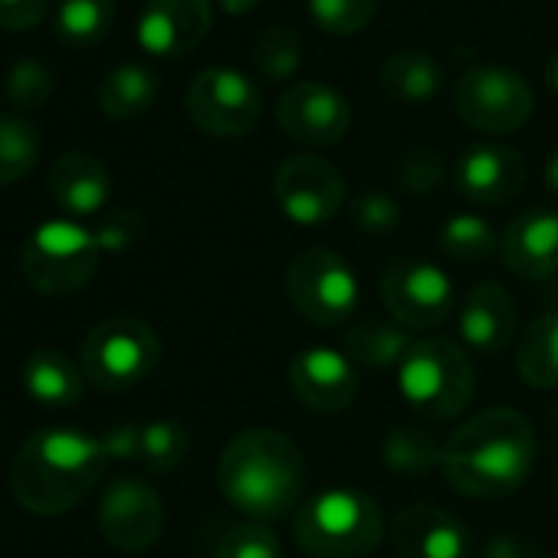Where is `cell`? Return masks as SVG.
Listing matches in <instances>:
<instances>
[{
  "label": "cell",
  "mask_w": 558,
  "mask_h": 558,
  "mask_svg": "<svg viewBox=\"0 0 558 558\" xmlns=\"http://www.w3.org/2000/svg\"><path fill=\"white\" fill-rule=\"evenodd\" d=\"M276 125L306 148H326L349 135L352 106L329 83H293L276 96Z\"/></svg>",
  "instance_id": "cell-14"
},
{
  "label": "cell",
  "mask_w": 558,
  "mask_h": 558,
  "mask_svg": "<svg viewBox=\"0 0 558 558\" xmlns=\"http://www.w3.org/2000/svg\"><path fill=\"white\" fill-rule=\"evenodd\" d=\"M293 535L310 558H372L385 538V515L375 496L332 486L300 502Z\"/></svg>",
  "instance_id": "cell-4"
},
{
  "label": "cell",
  "mask_w": 558,
  "mask_h": 558,
  "mask_svg": "<svg viewBox=\"0 0 558 558\" xmlns=\"http://www.w3.org/2000/svg\"><path fill=\"white\" fill-rule=\"evenodd\" d=\"M378 14V0H310V17L332 37L362 34Z\"/></svg>",
  "instance_id": "cell-35"
},
{
  "label": "cell",
  "mask_w": 558,
  "mask_h": 558,
  "mask_svg": "<svg viewBox=\"0 0 558 558\" xmlns=\"http://www.w3.org/2000/svg\"><path fill=\"white\" fill-rule=\"evenodd\" d=\"M214 558H283V548H279V538L272 529H266V522L250 519L230 525L220 535Z\"/></svg>",
  "instance_id": "cell-36"
},
{
  "label": "cell",
  "mask_w": 558,
  "mask_h": 558,
  "mask_svg": "<svg viewBox=\"0 0 558 558\" xmlns=\"http://www.w3.org/2000/svg\"><path fill=\"white\" fill-rule=\"evenodd\" d=\"M535 466V430L512 408H486L460 424L440 447L444 480L473 499L515 493Z\"/></svg>",
  "instance_id": "cell-1"
},
{
  "label": "cell",
  "mask_w": 558,
  "mask_h": 558,
  "mask_svg": "<svg viewBox=\"0 0 558 558\" xmlns=\"http://www.w3.org/2000/svg\"><path fill=\"white\" fill-rule=\"evenodd\" d=\"M24 391L47 408H76L86 395V375L83 365H76L66 352L44 345L27 355L21 368Z\"/></svg>",
  "instance_id": "cell-22"
},
{
  "label": "cell",
  "mask_w": 558,
  "mask_h": 558,
  "mask_svg": "<svg viewBox=\"0 0 558 558\" xmlns=\"http://www.w3.org/2000/svg\"><path fill=\"white\" fill-rule=\"evenodd\" d=\"M499 236L493 230V223L480 214H453L450 220H444L440 233H437V246L447 259L473 266L489 259L499 250Z\"/></svg>",
  "instance_id": "cell-28"
},
{
  "label": "cell",
  "mask_w": 558,
  "mask_h": 558,
  "mask_svg": "<svg viewBox=\"0 0 558 558\" xmlns=\"http://www.w3.org/2000/svg\"><path fill=\"white\" fill-rule=\"evenodd\" d=\"M515 303L499 283H476L457 313V329L463 345L483 355H499L515 336Z\"/></svg>",
  "instance_id": "cell-21"
},
{
  "label": "cell",
  "mask_w": 558,
  "mask_h": 558,
  "mask_svg": "<svg viewBox=\"0 0 558 558\" xmlns=\"http://www.w3.org/2000/svg\"><path fill=\"white\" fill-rule=\"evenodd\" d=\"M457 194L476 207H499L525 184V161L506 145H473L453 165Z\"/></svg>",
  "instance_id": "cell-18"
},
{
  "label": "cell",
  "mask_w": 558,
  "mask_h": 558,
  "mask_svg": "<svg viewBox=\"0 0 558 558\" xmlns=\"http://www.w3.org/2000/svg\"><path fill=\"white\" fill-rule=\"evenodd\" d=\"M214 24V0H145L135 37L145 53L181 60L194 53Z\"/></svg>",
  "instance_id": "cell-16"
},
{
  "label": "cell",
  "mask_w": 558,
  "mask_h": 558,
  "mask_svg": "<svg viewBox=\"0 0 558 558\" xmlns=\"http://www.w3.org/2000/svg\"><path fill=\"white\" fill-rule=\"evenodd\" d=\"M398 391L424 424L457 421L476 391L470 355L450 339H414L398 365Z\"/></svg>",
  "instance_id": "cell-5"
},
{
  "label": "cell",
  "mask_w": 558,
  "mask_h": 558,
  "mask_svg": "<svg viewBox=\"0 0 558 558\" xmlns=\"http://www.w3.org/2000/svg\"><path fill=\"white\" fill-rule=\"evenodd\" d=\"M44 151V138L34 122L21 116H0V187L24 181Z\"/></svg>",
  "instance_id": "cell-30"
},
{
  "label": "cell",
  "mask_w": 558,
  "mask_h": 558,
  "mask_svg": "<svg viewBox=\"0 0 558 558\" xmlns=\"http://www.w3.org/2000/svg\"><path fill=\"white\" fill-rule=\"evenodd\" d=\"M444 181H447V165L427 145H414L395 158V184L404 194H434Z\"/></svg>",
  "instance_id": "cell-34"
},
{
  "label": "cell",
  "mask_w": 558,
  "mask_h": 558,
  "mask_svg": "<svg viewBox=\"0 0 558 558\" xmlns=\"http://www.w3.org/2000/svg\"><path fill=\"white\" fill-rule=\"evenodd\" d=\"M545 300H548V303L555 306V313H558V272H555V276L548 279V290H545Z\"/></svg>",
  "instance_id": "cell-43"
},
{
  "label": "cell",
  "mask_w": 558,
  "mask_h": 558,
  "mask_svg": "<svg viewBox=\"0 0 558 558\" xmlns=\"http://www.w3.org/2000/svg\"><path fill=\"white\" fill-rule=\"evenodd\" d=\"M362 388L355 362L326 345L303 349L290 359V391L316 414H342L355 404Z\"/></svg>",
  "instance_id": "cell-15"
},
{
  "label": "cell",
  "mask_w": 558,
  "mask_h": 558,
  "mask_svg": "<svg viewBox=\"0 0 558 558\" xmlns=\"http://www.w3.org/2000/svg\"><path fill=\"white\" fill-rule=\"evenodd\" d=\"M99 440H102V450H106L109 460H135L138 457V444H142V427L125 421V424L109 427Z\"/></svg>",
  "instance_id": "cell-40"
},
{
  "label": "cell",
  "mask_w": 558,
  "mask_h": 558,
  "mask_svg": "<svg viewBox=\"0 0 558 558\" xmlns=\"http://www.w3.org/2000/svg\"><path fill=\"white\" fill-rule=\"evenodd\" d=\"M158 99V76L142 63H119L99 83V109L112 122L142 119Z\"/></svg>",
  "instance_id": "cell-25"
},
{
  "label": "cell",
  "mask_w": 558,
  "mask_h": 558,
  "mask_svg": "<svg viewBox=\"0 0 558 558\" xmlns=\"http://www.w3.org/2000/svg\"><path fill=\"white\" fill-rule=\"evenodd\" d=\"M4 96L17 112H37L50 102L53 96V73L44 60H17L8 70L4 80Z\"/></svg>",
  "instance_id": "cell-33"
},
{
  "label": "cell",
  "mask_w": 558,
  "mask_h": 558,
  "mask_svg": "<svg viewBox=\"0 0 558 558\" xmlns=\"http://www.w3.org/2000/svg\"><path fill=\"white\" fill-rule=\"evenodd\" d=\"M378 86L395 102L421 106V102L437 99V93L444 89V70L424 50H398L381 63Z\"/></svg>",
  "instance_id": "cell-24"
},
{
  "label": "cell",
  "mask_w": 558,
  "mask_h": 558,
  "mask_svg": "<svg viewBox=\"0 0 558 558\" xmlns=\"http://www.w3.org/2000/svg\"><path fill=\"white\" fill-rule=\"evenodd\" d=\"M391 542L398 558H470L473 538L466 525L434 506V502H411L395 515Z\"/></svg>",
  "instance_id": "cell-17"
},
{
  "label": "cell",
  "mask_w": 558,
  "mask_h": 558,
  "mask_svg": "<svg viewBox=\"0 0 558 558\" xmlns=\"http://www.w3.org/2000/svg\"><path fill=\"white\" fill-rule=\"evenodd\" d=\"M515 372L532 388H558V313L538 316L515 345Z\"/></svg>",
  "instance_id": "cell-26"
},
{
  "label": "cell",
  "mask_w": 558,
  "mask_h": 558,
  "mask_svg": "<svg viewBox=\"0 0 558 558\" xmlns=\"http://www.w3.org/2000/svg\"><path fill=\"white\" fill-rule=\"evenodd\" d=\"M102 440L70 427H47L27 437L11 463V493L27 512L63 515L76 509L106 476Z\"/></svg>",
  "instance_id": "cell-3"
},
{
  "label": "cell",
  "mask_w": 558,
  "mask_h": 558,
  "mask_svg": "<svg viewBox=\"0 0 558 558\" xmlns=\"http://www.w3.org/2000/svg\"><path fill=\"white\" fill-rule=\"evenodd\" d=\"M555 483H558V476H555Z\"/></svg>",
  "instance_id": "cell-45"
},
{
  "label": "cell",
  "mask_w": 558,
  "mask_h": 558,
  "mask_svg": "<svg viewBox=\"0 0 558 558\" xmlns=\"http://www.w3.org/2000/svg\"><path fill=\"white\" fill-rule=\"evenodd\" d=\"M283 290L290 306L319 329L345 326L359 310L355 269L326 246H306L290 259Z\"/></svg>",
  "instance_id": "cell-7"
},
{
  "label": "cell",
  "mask_w": 558,
  "mask_h": 558,
  "mask_svg": "<svg viewBox=\"0 0 558 558\" xmlns=\"http://www.w3.org/2000/svg\"><path fill=\"white\" fill-rule=\"evenodd\" d=\"M47 187L53 204L73 217H96L109 204L112 174L102 158L89 151H66L47 171Z\"/></svg>",
  "instance_id": "cell-20"
},
{
  "label": "cell",
  "mask_w": 558,
  "mask_h": 558,
  "mask_svg": "<svg viewBox=\"0 0 558 558\" xmlns=\"http://www.w3.org/2000/svg\"><path fill=\"white\" fill-rule=\"evenodd\" d=\"M303 37L290 27H266L253 44V70L266 83H287L303 66Z\"/></svg>",
  "instance_id": "cell-31"
},
{
  "label": "cell",
  "mask_w": 558,
  "mask_h": 558,
  "mask_svg": "<svg viewBox=\"0 0 558 558\" xmlns=\"http://www.w3.org/2000/svg\"><path fill=\"white\" fill-rule=\"evenodd\" d=\"M50 0H0V31L24 34L44 24Z\"/></svg>",
  "instance_id": "cell-39"
},
{
  "label": "cell",
  "mask_w": 558,
  "mask_h": 558,
  "mask_svg": "<svg viewBox=\"0 0 558 558\" xmlns=\"http://www.w3.org/2000/svg\"><path fill=\"white\" fill-rule=\"evenodd\" d=\"M272 194L287 220L300 227H319L336 220V214L345 207V178L329 158L303 151L276 168Z\"/></svg>",
  "instance_id": "cell-12"
},
{
  "label": "cell",
  "mask_w": 558,
  "mask_h": 558,
  "mask_svg": "<svg viewBox=\"0 0 558 558\" xmlns=\"http://www.w3.org/2000/svg\"><path fill=\"white\" fill-rule=\"evenodd\" d=\"M349 217H352V223L362 233L388 236V233H395L401 227V204L391 194H385V191H362L352 201Z\"/></svg>",
  "instance_id": "cell-37"
},
{
  "label": "cell",
  "mask_w": 558,
  "mask_h": 558,
  "mask_svg": "<svg viewBox=\"0 0 558 558\" xmlns=\"http://www.w3.org/2000/svg\"><path fill=\"white\" fill-rule=\"evenodd\" d=\"M99 253L93 230L73 220H47L24 240L21 272L37 293L66 300L96 276Z\"/></svg>",
  "instance_id": "cell-6"
},
{
  "label": "cell",
  "mask_w": 558,
  "mask_h": 558,
  "mask_svg": "<svg viewBox=\"0 0 558 558\" xmlns=\"http://www.w3.org/2000/svg\"><path fill=\"white\" fill-rule=\"evenodd\" d=\"M184 112L191 125L210 138H240L256 129L263 99L243 73L230 66H210L191 80L184 93Z\"/></svg>",
  "instance_id": "cell-11"
},
{
  "label": "cell",
  "mask_w": 558,
  "mask_h": 558,
  "mask_svg": "<svg viewBox=\"0 0 558 558\" xmlns=\"http://www.w3.org/2000/svg\"><path fill=\"white\" fill-rule=\"evenodd\" d=\"M99 532L119 551H148L165 532V506L158 489L135 473L116 476L99 499Z\"/></svg>",
  "instance_id": "cell-13"
},
{
  "label": "cell",
  "mask_w": 558,
  "mask_h": 558,
  "mask_svg": "<svg viewBox=\"0 0 558 558\" xmlns=\"http://www.w3.org/2000/svg\"><path fill=\"white\" fill-rule=\"evenodd\" d=\"M259 4H263V0H217V8H220L227 17H246V14H253Z\"/></svg>",
  "instance_id": "cell-41"
},
{
  "label": "cell",
  "mask_w": 558,
  "mask_h": 558,
  "mask_svg": "<svg viewBox=\"0 0 558 558\" xmlns=\"http://www.w3.org/2000/svg\"><path fill=\"white\" fill-rule=\"evenodd\" d=\"M116 0H60L57 8V37L66 47L86 50L106 40L116 24Z\"/></svg>",
  "instance_id": "cell-27"
},
{
  "label": "cell",
  "mask_w": 558,
  "mask_h": 558,
  "mask_svg": "<svg viewBox=\"0 0 558 558\" xmlns=\"http://www.w3.org/2000/svg\"><path fill=\"white\" fill-rule=\"evenodd\" d=\"M223 499L253 522L283 519L300 509L306 460L293 437L272 427H246L227 440L217 460Z\"/></svg>",
  "instance_id": "cell-2"
},
{
  "label": "cell",
  "mask_w": 558,
  "mask_h": 558,
  "mask_svg": "<svg viewBox=\"0 0 558 558\" xmlns=\"http://www.w3.org/2000/svg\"><path fill=\"white\" fill-rule=\"evenodd\" d=\"M411 345V332L398 326L391 316H365L345 329V355L355 362V368L391 372L404 362Z\"/></svg>",
  "instance_id": "cell-23"
},
{
  "label": "cell",
  "mask_w": 558,
  "mask_h": 558,
  "mask_svg": "<svg viewBox=\"0 0 558 558\" xmlns=\"http://www.w3.org/2000/svg\"><path fill=\"white\" fill-rule=\"evenodd\" d=\"M142 233H145V220L132 207H116V210L102 214L93 230L102 253H125L142 240Z\"/></svg>",
  "instance_id": "cell-38"
},
{
  "label": "cell",
  "mask_w": 558,
  "mask_h": 558,
  "mask_svg": "<svg viewBox=\"0 0 558 558\" xmlns=\"http://www.w3.org/2000/svg\"><path fill=\"white\" fill-rule=\"evenodd\" d=\"M499 253L512 276L548 283L558 272V214L548 207L515 214L502 233Z\"/></svg>",
  "instance_id": "cell-19"
},
{
  "label": "cell",
  "mask_w": 558,
  "mask_h": 558,
  "mask_svg": "<svg viewBox=\"0 0 558 558\" xmlns=\"http://www.w3.org/2000/svg\"><path fill=\"white\" fill-rule=\"evenodd\" d=\"M548 86L558 93V50H555V57L548 60Z\"/></svg>",
  "instance_id": "cell-44"
},
{
  "label": "cell",
  "mask_w": 558,
  "mask_h": 558,
  "mask_svg": "<svg viewBox=\"0 0 558 558\" xmlns=\"http://www.w3.org/2000/svg\"><path fill=\"white\" fill-rule=\"evenodd\" d=\"M453 109L460 122L483 135H512L519 132L535 109L529 83L499 63L470 66L453 86Z\"/></svg>",
  "instance_id": "cell-9"
},
{
  "label": "cell",
  "mask_w": 558,
  "mask_h": 558,
  "mask_svg": "<svg viewBox=\"0 0 558 558\" xmlns=\"http://www.w3.org/2000/svg\"><path fill=\"white\" fill-rule=\"evenodd\" d=\"M440 447L444 444H437L434 434L424 430L421 424H404V427L388 434V440L381 447V460L391 473L414 480L434 466L440 470Z\"/></svg>",
  "instance_id": "cell-29"
},
{
  "label": "cell",
  "mask_w": 558,
  "mask_h": 558,
  "mask_svg": "<svg viewBox=\"0 0 558 558\" xmlns=\"http://www.w3.org/2000/svg\"><path fill=\"white\" fill-rule=\"evenodd\" d=\"M545 187L558 197V148L548 155V161H545Z\"/></svg>",
  "instance_id": "cell-42"
},
{
  "label": "cell",
  "mask_w": 558,
  "mask_h": 558,
  "mask_svg": "<svg viewBox=\"0 0 558 558\" xmlns=\"http://www.w3.org/2000/svg\"><path fill=\"white\" fill-rule=\"evenodd\" d=\"M161 362V339L135 316L99 323L83 342V375L99 391H129Z\"/></svg>",
  "instance_id": "cell-8"
},
{
  "label": "cell",
  "mask_w": 558,
  "mask_h": 558,
  "mask_svg": "<svg viewBox=\"0 0 558 558\" xmlns=\"http://www.w3.org/2000/svg\"><path fill=\"white\" fill-rule=\"evenodd\" d=\"M191 450V434L181 421L158 417L142 427V444H138V460L148 473H171L187 460Z\"/></svg>",
  "instance_id": "cell-32"
},
{
  "label": "cell",
  "mask_w": 558,
  "mask_h": 558,
  "mask_svg": "<svg viewBox=\"0 0 558 558\" xmlns=\"http://www.w3.org/2000/svg\"><path fill=\"white\" fill-rule=\"evenodd\" d=\"M381 300L388 316L408 332L447 326L457 306L453 279L444 272V266L417 256L388 263V269L381 272Z\"/></svg>",
  "instance_id": "cell-10"
}]
</instances>
